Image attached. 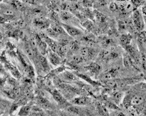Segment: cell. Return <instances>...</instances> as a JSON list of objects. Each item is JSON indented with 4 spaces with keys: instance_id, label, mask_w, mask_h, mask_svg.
<instances>
[{
    "instance_id": "6da1fadb",
    "label": "cell",
    "mask_w": 146,
    "mask_h": 116,
    "mask_svg": "<svg viewBox=\"0 0 146 116\" xmlns=\"http://www.w3.org/2000/svg\"><path fill=\"white\" fill-rule=\"evenodd\" d=\"M132 22H133L134 28L138 31H143L145 27V23L143 21V14L138 10L134 11L133 18H132Z\"/></svg>"
},
{
    "instance_id": "7a4b0ae2",
    "label": "cell",
    "mask_w": 146,
    "mask_h": 116,
    "mask_svg": "<svg viewBox=\"0 0 146 116\" xmlns=\"http://www.w3.org/2000/svg\"><path fill=\"white\" fill-rule=\"evenodd\" d=\"M144 102V97L142 95H139V94H136L133 96L128 98L127 100H125L124 101V103H125V106H139L140 104H141L143 102Z\"/></svg>"
},
{
    "instance_id": "3957f363",
    "label": "cell",
    "mask_w": 146,
    "mask_h": 116,
    "mask_svg": "<svg viewBox=\"0 0 146 116\" xmlns=\"http://www.w3.org/2000/svg\"><path fill=\"white\" fill-rule=\"evenodd\" d=\"M61 26L64 29L65 32H67V34H68L70 36H73V37L79 36L82 34V32H81V31L79 28L74 27V26H69V25L67 24H62Z\"/></svg>"
},
{
    "instance_id": "277c9868",
    "label": "cell",
    "mask_w": 146,
    "mask_h": 116,
    "mask_svg": "<svg viewBox=\"0 0 146 116\" xmlns=\"http://www.w3.org/2000/svg\"><path fill=\"white\" fill-rule=\"evenodd\" d=\"M94 51L93 49L89 47H82L80 49V55L85 60H89L94 56Z\"/></svg>"
},
{
    "instance_id": "5b68a950",
    "label": "cell",
    "mask_w": 146,
    "mask_h": 116,
    "mask_svg": "<svg viewBox=\"0 0 146 116\" xmlns=\"http://www.w3.org/2000/svg\"><path fill=\"white\" fill-rule=\"evenodd\" d=\"M47 53H48V59H49L50 63H51L53 65L57 66L61 63V56L58 55L57 53L54 52L53 51L51 50V49L50 50L48 51Z\"/></svg>"
},
{
    "instance_id": "8992f818",
    "label": "cell",
    "mask_w": 146,
    "mask_h": 116,
    "mask_svg": "<svg viewBox=\"0 0 146 116\" xmlns=\"http://www.w3.org/2000/svg\"><path fill=\"white\" fill-rule=\"evenodd\" d=\"M117 74L118 72L117 69H112L102 74V76H100V79L102 80H104V82H105V81L114 79Z\"/></svg>"
},
{
    "instance_id": "52a82bcc",
    "label": "cell",
    "mask_w": 146,
    "mask_h": 116,
    "mask_svg": "<svg viewBox=\"0 0 146 116\" xmlns=\"http://www.w3.org/2000/svg\"><path fill=\"white\" fill-rule=\"evenodd\" d=\"M52 95L53 98L54 99V100H55L59 104H60V105H64V104L68 105V103L67 102L65 98L61 95L58 90H56L55 89V90L53 91L52 93Z\"/></svg>"
},
{
    "instance_id": "ba28073f",
    "label": "cell",
    "mask_w": 146,
    "mask_h": 116,
    "mask_svg": "<svg viewBox=\"0 0 146 116\" xmlns=\"http://www.w3.org/2000/svg\"><path fill=\"white\" fill-rule=\"evenodd\" d=\"M34 24L41 29H47L49 27V21L45 18H36L34 20Z\"/></svg>"
},
{
    "instance_id": "9c48e42d",
    "label": "cell",
    "mask_w": 146,
    "mask_h": 116,
    "mask_svg": "<svg viewBox=\"0 0 146 116\" xmlns=\"http://www.w3.org/2000/svg\"><path fill=\"white\" fill-rule=\"evenodd\" d=\"M4 1L15 9L19 10V11H23L24 9V4L19 0H5Z\"/></svg>"
},
{
    "instance_id": "30bf717a",
    "label": "cell",
    "mask_w": 146,
    "mask_h": 116,
    "mask_svg": "<svg viewBox=\"0 0 146 116\" xmlns=\"http://www.w3.org/2000/svg\"><path fill=\"white\" fill-rule=\"evenodd\" d=\"M91 102V99L88 97H86V96H82V97H78L75 98L72 100V103L76 105H86Z\"/></svg>"
},
{
    "instance_id": "8fae6325",
    "label": "cell",
    "mask_w": 146,
    "mask_h": 116,
    "mask_svg": "<svg viewBox=\"0 0 146 116\" xmlns=\"http://www.w3.org/2000/svg\"><path fill=\"white\" fill-rule=\"evenodd\" d=\"M131 40H132V36L130 34H123L120 38L121 44L123 47L127 45H130Z\"/></svg>"
},
{
    "instance_id": "7c38bea8",
    "label": "cell",
    "mask_w": 146,
    "mask_h": 116,
    "mask_svg": "<svg viewBox=\"0 0 146 116\" xmlns=\"http://www.w3.org/2000/svg\"><path fill=\"white\" fill-rule=\"evenodd\" d=\"M0 13L5 16H13L14 15L15 12L13 8L11 6L8 7H2L0 10Z\"/></svg>"
},
{
    "instance_id": "4fadbf2b",
    "label": "cell",
    "mask_w": 146,
    "mask_h": 116,
    "mask_svg": "<svg viewBox=\"0 0 146 116\" xmlns=\"http://www.w3.org/2000/svg\"><path fill=\"white\" fill-rule=\"evenodd\" d=\"M123 63L125 67H127V68H130V67H132L134 66V63L133 59L131 58V56L128 54L125 55L123 57Z\"/></svg>"
},
{
    "instance_id": "5bb4252c",
    "label": "cell",
    "mask_w": 146,
    "mask_h": 116,
    "mask_svg": "<svg viewBox=\"0 0 146 116\" xmlns=\"http://www.w3.org/2000/svg\"><path fill=\"white\" fill-rule=\"evenodd\" d=\"M11 107V103L8 100L0 98V112H4Z\"/></svg>"
},
{
    "instance_id": "9a60e30c",
    "label": "cell",
    "mask_w": 146,
    "mask_h": 116,
    "mask_svg": "<svg viewBox=\"0 0 146 116\" xmlns=\"http://www.w3.org/2000/svg\"><path fill=\"white\" fill-rule=\"evenodd\" d=\"M31 111V107L29 105H26L23 106L20 109L18 115H30Z\"/></svg>"
},
{
    "instance_id": "2e32d148",
    "label": "cell",
    "mask_w": 146,
    "mask_h": 116,
    "mask_svg": "<svg viewBox=\"0 0 146 116\" xmlns=\"http://www.w3.org/2000/svg\"><path fill=\"white\" fill-rule=\"evenodd\" d=\"M94 16L97 19L98 22L100 23V24H104L107 20V17L104 14L97 12V11H96L95 13H94Z\"/></svg>"
},
{
    "instance_id": "e0dca14e",
    "label": "cell",
    "mask_w": 146,
    "mask_h": 116,
    "mask_svg": "<svg viewBox=\"0 0 146 116\" xmlns=\"http://www.w3.org/2000/svg\"><path fill=\"white\" fill-rule=\"evenodd\" d=\"M87 68H88V69H89L91 72L97 74V73H99V72H100L102 67H101V66L99 65L93 63H91L90 65Z\"/></svg>"
},
{
    "instance_id": "ac0fdd59",
    "label": "cell",
    "mask_w": 146,
    "mask_h": 116,
    "mask_svg": "<svg viewBox=\"0 0 146 116\" xmlns=\"http://www.w3.org/2000/svg\"><path fill=\"white\" fill-rule=\"evenodd\" d=\"M138 42L141 45V46L145 47V31H141L138 36Z\"/></svg>"
},
{
    "instance_id": "d6986e66",
    "label": "cell",
    "mask_w": 146,
    "mask_h": 116,
    "mask_svg": "<svg viewBox=\"0 0 146 116\" xmlns=\"http://www.w3.org/2000/svg\"><path fill=\"white\" fill-rule=\"evenodd\" d=\"M60 16H61V19H62V20L68 21V20H70V19L72 17V14H71V13H70L69 11H63L61 13Z\"/></svg>"
},
{
    "instance_id": "ffe728a7",
    "label": "cell",
    "mask_w": 146,
    "mask_h": 116,
    "mask_svg": "<svg viewBox=\"0 0 146 116\" xmlns=\"http://www.w3.org/2000/svg\"><path fill=\"white\" fill-rule=\"evenodd\" d=\"M52 29L54 31V32H55V33L57 34L58 36H59V34H65V32H66L62 26H59V25H57V24L54 25V26L52 27Z\"/></svg>"
},
{
    "instance_id": "44dd1931",
    "label": "cell",
    "mask_w": 146,
    "mask_h": 116,
    "mask_svg": "<svg viewBox=\"0 0 146 116\" xmlns=\"http://www.w3.org/2000/svg\"><path fill=\"white\" fill-rule=\"evenodd\" d=\"M98 108V112L100 113V115H108V110L106 109V107H105L104 105H103L102 104L99 103L97 106Z\"/></svg>"
},
{
    "instance_id": "7402d4cb",
    "label": "cell",
    "mask_w": 146,
    "mask_h": 116,
    "mask_svg": "<svg viewBox=\"0 0 146 116\" xmlns=\"http://www.w3.org/2000/svg\"><path fill=\"white\" fill-rule=\"evenodd\" d=\"M84 59H83V57L81 55H77V54H75V55H73L72 56V62L77 65L81 63L84 61Z\"/></svg>"
},
{
    "instance_id": "603a6c76",
    "label": "cell",
    "mask_w": 146,
    "mask_h": 116,
    "mask_svg": "<svg viewBox=\"0 0 146 116\" xmlns=\"http://www.w3.org/2000/svg\"><path fill=\"white\" fill-rule=\"evenodd\" d=\"M123 97V94L120 92H116L113 96L114 100L115 101V102H117V103H119V102L122 100Z\"/></svg>"
},
{
    "instance_id": "cb8c5ba5",
    "label": "cell",
    "mask_w": 146,
    "mask_h": 116,
    "mask_svg": "<svg viewBox=\"0 0 146 116\" xmlns=\"http://www.w3.org/2000/svg\"><path fill=\"white\" fill-rule=\"evenodd\" d=\"M106 107H108L109 109H114V110H117V109H119V107H118L114 103V102H110V101H108L107 103L106 104Z\"/></svg>"
},
{
    "instance_id": "d4e9b609",
    "label": "cell",
    "mask_w": 146,
    "mask_h": 116,
    "mask_svg": "<svg viewBox=\"0 0 146 116\" xmlns=\"http://www.w3.org/2000/svg\"><path fill=\"white\" fill-rule=\"evenodd\" d=\"M84 26L86 29H88V30H90L93 29V24L90 21L86 20V21L84 22Z\"/></svg>"
},
{
    "instance_id": "484cf974",
    "label": "cell",
    "mask_w": 146,
    "mask_h": 116,
    "mask_svg": "<svg viewBox=\"0 0 146 116\" xmlns=\"http://www.w3.org/2000/svg\"><path fill=\"white\" fill-rule=\"evenodd\" d=\"M70 49L72 51H77L79 49V44L77 41H74L70 45Z\"/></svg>"
},
{
    "instance_id": "4316f807",
    "label": "cell",
    "mask_w": 146,
    "mask_h": 116,
    "mask_svg": "<svg viewBox=\"0 0 146 116\" xmlns=\"http://www.w3.org/2000/svg\"><path fill=\"white\" fill-rule=\"evenodd\" d=\"M110 10L112 12H116L118 11V6L117 4L115 2H112L110 4Z\"/></svg>"
},
{
    "instance_id": "83f0119b",
    "label": "cell",
    "mask_w": 146,
    "mask_h": 116,
    "mask_svg": "<svg viewBox=\"0 0 146 116\" xmlns=\"http://www.w3.org/2000/svg\"><path fill=\"white\" fill-rule=\"evenodd\" d=\"M83 5L87 8H91L92 6V4L89 0H83Z\"/></svg>"
},
{
    "instance_id": "f1b7e54d",
    "label": "cell",
    "mask_w": 146,
    "mask_h": 116,
    "mask_svg": "<svg viewBox=\"0 0 146 116\" xmlns=\"http://www.w3.org/2000/svg\"><path fill=\"white\" fill-rule=\"evenodd\" d=\"M23 1L30 4H36L38 2V0H23Z\"/></svg>"
},
{
    "instance_id": "f546056e",
    "label": "cell",
    "mask_w": 146,
    "mask_h": 116,
    "mask_svg": "<svg viewBox=\"0 0 146 116\" xmlns=\"http://www.w3.org/2000/svg\"><path fill=\"white\" fill-rule=\"evenodd\" d=\"M142 9H143V14L145 15V6H143V7L142 8Z\"/></svg>"
},
{
    "instance_id": "4dcf8cb0",
    "label": "cell",
    "mask_w": 146,
    "mask_h": 116,
    "mask_svg": "<svg viewBox=\"0 0 146 116\" xmlns=\"http://www.w3.org/2000/svg\"><path fill=\"white\" fill-rule=\"evenodd\" d=\"M68 1H76L77 0H68Z\"/></svg>"
}]
</instances>
